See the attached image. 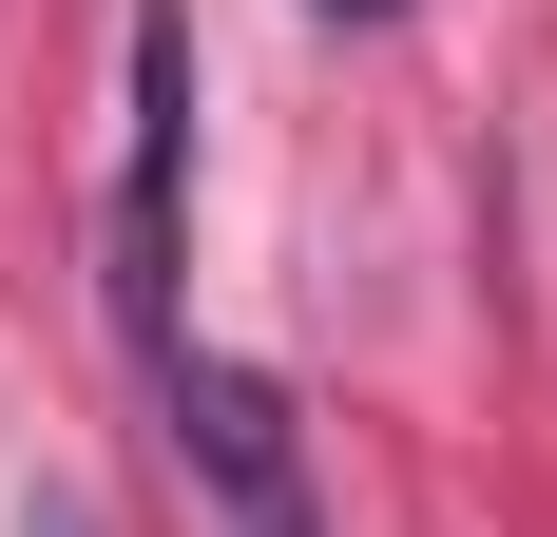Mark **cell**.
Here are the masks:
<instances>
[{"instance_id":"1","label":"cell","mask_w":557,"mask_h":537,"mask_svg":"<svg viewBox=\"0 0 557 537\" xmlns=\"http://www.w3.org/2000/svg\"><path fill=\"white\" fill-rule=\"evenodd\" d=\"M173 212H193V0H135V154H115V326L173 365Z\"/></svg>"},{"instance_id":"2","label":"cell","mask_w":557,"mask_h":537,"mask_svg":"<svg viewBox=\"0 0 557 537\" xmlns=\"http://www.w3.org/2000/svg\"><path fill=\"white\" fill-rule=\"evenodd\" d=\"M154 423H173V461L212 480V519H231V537H327V519H308V441H288V403H270L250 365L173 346V365H154Z\"/></svg>"},{"instance_id":"3","label":"cell","mask_w":557,"mask_h":537,"mask_svg":"<svg viewBox=\"0 0 557 537\" xmlns=\"http://www.w3.org/2000/svg\"><path fill=\"white\" fill-rule=\"evenodd\" d=\"M20 537H97V519H77V499H20Z\"/></svg>"},{"instance_id":"4","label":"cell","mask_w":557,"mask_h":537,"mask_svg":"<svg viewBox=\"0 0 557 537\" xmlns=\"http://www.w3.org/2000/svg\"><path fill=\"white\" fill-rule=\"evenodd\" d=\"M308 20H404V0H308Z\"/></svg>"}]
</instances>
